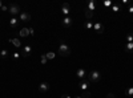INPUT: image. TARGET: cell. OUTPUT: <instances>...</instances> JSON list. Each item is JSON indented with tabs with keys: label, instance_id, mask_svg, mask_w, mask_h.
<instances>
[{
	"label": "cell",
	"instance_id": "cell-1",
	"mask_svg": "<svg viewBox=\"0 0 133 98\" xmlns=\"http://www.w3.org/2000/svg\"><path fill=\"white\" fill-rule=\"evenodd\" d=\"M88 81H89L91 84H97L100 80H101V73H100L98 70H91L88 72Z\"/></svg>",
	"mask_w": 133,
	"mask_h": 98
},
{
	"label": "cell",
	"instance_id": "cell-2",
	"mask_svg": "<svg viewBox=\"0 0 133 98\" xmlns=\"http://www.w3.org/2000/svg\"><path fill=\"white\" fill-rule=\"evenodd\" d=\"M59 54L61 57H68L71 56V48L66 45V42L60 41V45H59Z\"/></svg>",
	"mask_w": 133,
	"mask_h": 98
},
{
	"label": "cell",
	"instance_id": "cell-3",
	"mask_svg": "<svg viewBox=\"0 0 133 98\" xmlns=\"http://www.w3.org/2000/svg\"><path fill=\"white\" fill-rule=\"evenodd\" d=\"M8 12H9V15L12 16V17H15L16 15H20L21 13V8L17 4H9L8 5Z\"/></svg>",
	"mask_w": 133,
	"mask_h": 98
},
{
	"label": "cell",
	"instance_id": "cell-4",
	"mask_svg": "<svg viewBox=\"0 0 133 98\" xmlns=\"http://www.w3.org/2000/svg\"><path fill=\"white\" fill-rule=\"evenodd\" d=\"M76 77L79 80H87L88 78V70L84 69V68H80L76 70Z\"/></svg>",
	"mask_w": 133,
	"mask_h": 98
},
{
	"label": "cell",
	"instance_id": "cell-5",
	"mask_svg": "<svg viewBox=\"0 0 133 98\" xmlns=\"http://www.w3.org/2000/svg\"><path fill=\"white\" fill-rule=\"evenodd\" d=\"M32 50H33V48H32V45H24V47H21V56L23 57H29L31 54H32Z\"/></svg>",
	"mask_w": 133,
	"mask_h": 98
},
{
	"label": "cell",
	"instance_id": "cell-6",
	"mask_svg": "<svg viewBox=\"0 0 133 98\" xmlns=\"http://www.w3.org/2000/svg\"><path fill=\"white\" fill-rule=\"evenodd\" d=\"M72 24H73V19H72L71 16H64V17L61 19V25H63L64 28H71Z\"/></svg>",
	"mask_w": 133,
	"mask_h": 98
},
{
	"label": "cell",
	"instance_id": "cell-7",
	"mask_svg": "<svg viewBox=\"0 0 133 98\" xmlns=\"http://www.w3.org/2000/svg\"><path fill=\"white\" fill-rule=\"evenodd\" d=\"M104 31H105V28H104V25L100 23V21H97V23L93 24V32H96V33H98V35H101V33H104Z\"/></svg>",
	"mask_w": 133,
	"mask_h": 98
},
{
	"label": "cell",
	"instance_id": "cell-8",
	"mask_svg": "<svg viewBox=\"0 0 133 98\" xmlns=\"http://www.w3.org/2000/svg\"><path fill=\"white\" fill-rule=\"evenodd\" d=\"M89 81L88 80H81V82L79 84V89H80V92H85V90H88V88H89Z\"/></svg>",
	"mask_w": 133,
	"mask_h": 98
},
{
	"label": "cell",
	"instance_id": "cell-9",
	"mask_svg": "<svg viewBox=\"0 0 133 98\" xmlns=\"http://www.w3.org/2000/svg\"><path fill=\"white\" fill-rule=\"evenodd\" d=\"M51 89V85L48 84V82H41L40 85H39V92L40 93H45V92H48Z\"/></svg>",
	"mask_w": 133,
	"mask_h": 98
},
{
	"label": "cell",
	"instance_id": "cell-10",
	"mask_svg": "<svg viewBox=\"0 0 133 98\" xmlns=\"http://www.w3.org/2000/svg\"><path fill=\"white\" fill-rule=\"evenodd\" d=\"M19 20L20 21H29L31 20V13H28V12H23V11H21V13L19 15Z\"/></svg>",
	"mask_w": 133,
	"mask_h": 98
},
{
	"label": "cell",
	"instance_id": "cell-11",
	"mask_svg": "<svg viewBox=\"0 0 133 98\" xmlns=\"http://www.w3.org/2000/svg\"><path fill=\"white\" fill-rule=\"evenodd\" d=\"M69 4L68 3H63V5H61V13L64 15V16H69Z\"/></svg>",
	"mask_w": 133,
	"mask_h": 98
},
{
	"label": "cell",
	"instance_id": "cell-12",
	"mask_svg": "<svg viewBox=\"0 0 133 98\" xmlns=\"http://www.w3.org/2000/svg\"><path fill=\"white\" fill-rule=\"evenodd\" d=\"M96 8H97V3L95 2V0H89V2L87 3V9H89V11H92V12H93Z\"/></svg>",
	"mask_w": 133,
	"mask_h": 98
},
{
	"label": "cell",
	"instance_id": "cell-13",
	"mask_svg": "<svg viewBox=\"0 0 133 98\" xmlns=\"http://www.w3.org/2000/svg\"><path fill=\"white\" fill-rule=\"evenodd\" d=\"M19 23H20V20L16 19V17H11V20H9V25H11V28H12V29H15L19 25Z\"/></svg>",
	"mask_w": 133,
	"mask_h": 98
},
{
	"label": "cell",
	"instance_id": "cell-14",
	"mask_svg": "<svg viewBox=\"0 0 133 98\" xmlns=\"http://www.w3.org/2000/svg\"><path fill=\"white\" fill-rule=\"evenodd\" d=\"M17 33H19L20 37H27V36H29V29L28 28H21Z\"/></svg>",
	"mask_w": 133,
	"mask_h": 98
},
{
	"label": "cell",
	"instance_id": "cell-15",
	"mask_svg": "<svg viewBox=\"0 0 133 98\" xmlns=\"http://www.w3.org/2000/svg\"><path fill=\"white\" fill-rule=\"evenodd\" d=\"M124 50H125L127 53H133V42H125Z\"/></svg>",
	"mask_w": 133,
	"mask_h": 98
},
{
	"label": "cell",
	"instance_id": "cell-16",
	"mask_svg": "<svg viewBox=\"0 0 133 98\" xmlns=\"http://www.w3.org/2000/svg\"><path fill=\"white\" fill-rule=\"evenodd\" d=\"M9 42H11L14 47H16V48H21V42H20L19 39H9Z\"/></svg>",
	"mask_w": 133,
	"mask_h": 98
},
{
	"label": "cell",
	"instance_id": "cell-17",
	"mask_svg": "<svg viewBox=\"0 0 133 98\" xmlns=\"http://www.w3.org/2000/svg\"><path fill=\"white\" fill-rule=\"evenodd\" d=\"M84 28L88 29V31H93V23H92V21H89V20H87L85 23H84Z\"/></svg>",
	"mask_w": 133,
	"mask_h": 98
},
{
	"label": "cell",
	"instance_id": "cell-18",
	"mask_svg": "<svg viewBox=\"0 0 133 98\" xmlns=\"http://www.w3.org/2000/svg\"><path fill=\"white\" fill-rule=\"evenodd\" d=\"M110 8H112V11H113V12L115 13H117V12H120V9H121V5H120V2L118 3H115L112 7H110Z\"/></svg>",
	"mask_w": 133,
	"mask_h": 98
},
{
	"label": "cell",
	"instance_id": "cell-19",
	"mask_svg": "<svg viewBox=\"0 0 133 98\" xmlns=\"http://www.w3.org/2000/svg\"><path fill=\"white\" fill-rule=\"evenodd\" d=\"M83 98H91L92 97V93L89 92V90H85V92H81V94H80Z\"/></svg>",
	"mask_w": 133,
	"mask_h": 98
},
{
	"label": "cell",
	"instance_id": "cell-20",
	"mask_svg": "<svg viewBox=\"0 0 133 98\" xmlns=\"http://www.w3.org/2000/svg\"><path fill=\"white\" fill-rule=\"evenodd\" d=\"M125 95H127V97H132V95H133V86L125 89Z\"/></svg>",
	"mask_w": 133,
	"mask_h": 98
},
{
	"label": "cell",
	"instance_id": "cell-21",
	"mask_svg": "<svg viewBox=\"0 0 133 98\" xmlns=\"http://www.w3.org/2000/svg\"><path fill=\"white\" fill-rule=\"evenodd\" d=\"M92 16H93V12H92V11L85 9V17H87L88 20H91V19H92Z\"/></svg>",
	"mask_w": 133,
	"mask_h": 98
},
{
	"label": "cell",
	"instance_id": "cell-22",
	"mask_svg": "<svg viewBox=\"0 0 133 98\" xmlns=\"http://www.w3.org/2000/svg\"><path fill=\"white\" fill-rule=\"evenodd\" d=\"M11 56H12V58H14V60L19 61V60H20V57H21V53H17V52H15V53H12V54H11Z\"/></svg>",
	"mask_w": 133,
	"mask_h": 98
},
{
	"label": "cell",
	"instance_id": "cell-23",
	"mask_svg": "<svg viewBox=\"0 0 133 98\" xmlns=\"http://www.w3.org/2000/svg\"><path fill=\"white\" fill-rule=\"evenodd\" d=\"M112 5H113L112 0H105V2H104V7H105V8H110Z\"/></svg>",
	"mask_w": 133,
	"mask_h": 98
},
{
	"label": "cell",
	"instance_id": "cell-24",
	"mask_svg": "<svg viewBox=\"0 0 133 98\" xmlns=\"http://www.w3.org/2000/svg\"><path fill=\"white\" fill-rule=\"evenodd\" d=\"M125 40H127V42H133V33H128L125 36Z\"/></svg>",
	"mask_w": 133,
	"mask_h": 98
},
{
	"label": "cell",
	"instance_id": "cell-25",
	"mask_svg": "<svg viewBox=\"0 0 133 98\" xmlns=\"http://www.w3.org/2000/svg\"><path fill=\"white\" fill-rule=\"evenodd\" d=\"M45 56H47V58H48V60H53L56 54H55L53 52H48V53H45Z\"/></svg>",
	"mask_w": 133,
	"mask_h": 98
},
{
	"label": "cell",
	"instance_id": "cell-26",
	"mask_svg": "<svg viewBox=\"0 0 133 98\" xmlns=\"http://www.w3.org/2000/svg\"><path fill=\"white\" fill-rule=\"evenodd\" d=\"M40 61H41V64H43V65H45V64L48 62V58H47L45 54H43V56L40 57Z\"/></svg>",
	"mask_w": 133,
	"mask_h": 98
},
{
	"label": "cell",
	"instance_id": "cell-27",
	"mask_svg": "<svg viewBox=\"0 0 133 98\" xmlns=\"http://www.w3.org/2000/svg\"><path fill=\"white\" fill-rule=\"evenodd\" d=\"M0 56H2L3 58H7V57H8V50L2 49V52H0Z\"/></svg>",
	"mask_w": 133,
	"mask_h": 98
},
{
	"label": "cell",
	"instance_id": "cell-28",
	"mask_svg": "<svg viewBox=\"0 0 133 98\" xmlns=\"http://www.w3.org/2000/svg\"><path fill=\"white\" fill-rule=\"evenodd\" d=\"M29 29V36H35V29L33 28H28Z\"/></svg>",
	"mask_w": 133,
	"mask_h": 98
},
{
	"label": "cell",
	"instance_id": "cell-29",
	"mask_svg": "<svg viewBox=\"0 0 133 98\" xmlns=\"http://www.w3.org/2000/svg\"><path fill=\"white\" fill-rule=\"evenodd\" d=\"M128 12H129V13H133V3L128 7Z\"/></svg>",
	"mask_w": 133,
	"mask_h": 98
},
{
	"label": "cell",
	"instance_id": "cell-30",
	"mask_svg": "<svg viewBox=\"0 0 133 98\" xmlns=\"http://www.w3.org/2000/svg\"><path fill=\"white\" fill-rule=\"evenodd\" d=\"M0 9H2L3 12H8V5H3V7L0 8Z\"/></svg>",
	"mask_w": 133,
	"mask_h": 98
},
{
	"label": "cell",
	"instance_id": "cell-31",
	"mask_svg": "<svg viewBox=\"0 0 133 98\" xmlns=\"http://www.w3.org/2000/svg\"><path fill=\"white\" fill-rule=\"evenodd\" d=\"M107 98H116V95H115L113 93H108V94H107Z\"/></svg>",
	"mask_w": 133,
	"mask_h": 98
},
{
	"label": "cell",
	"instance_id": "cell-32",
	"mask_svg": "<svg viewBox=\"0 0 133 98\" xmlns=\"http://www.w3.org/2000/svg\"><path fill=\"white\" fill-rule=\"evenodd\" d=\"M61 98H72L69 94H64V95H61Z\"/></svg>",
	"mask_w": 133,
	"mask_h": 98
},
{
	"label": "cell",
	"instance_id": "cell-33",
	"mask_svg": "<svg viewBox=\"0 0 133 98\" xmlns=\"http://www.w3.org/2000/svg\"><path fill=\"white\" fill-rule=\"evenodd\" d=\"M3 5H4V4H3V2H2V0H0V8H2Z\"/></svg>",
	"mask_w": 133,
	"mask_h": 98
},
{
	"label": "cell",
	"instance_id": "cell-34",
	"mask_svg": "<svg viewBox=\"0 0 133 98\" xmlns=\"http://www.w3.org/2000/svg\"><path fill=\"white\" fill-rule=\"evenodd\" d=\"M76 98H83V97H81V95H77V97H76Z\"/></svg>",
	"mask_w": 133,
	"mask_h": 98
}]
</instances>
